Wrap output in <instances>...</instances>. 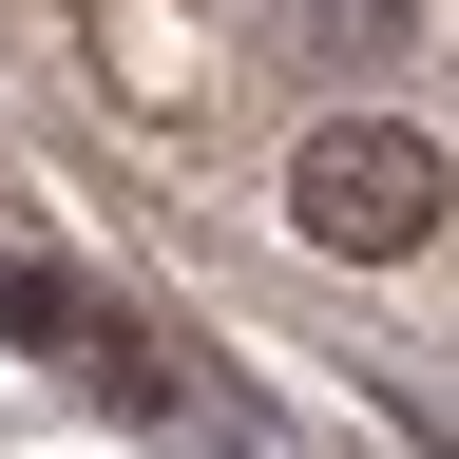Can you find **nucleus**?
I'll return each instance as SVG.
<instances>
[{
	"instance_id": "obj_1",
	"label": "nucleus",
	"mask_w": 459,
	"mask_h": 459,
	"mask_svg": "<svg viewBox=\"0 0 459 459\" xmlns=\"http://www.w3.org/2000/svg\"><path fill=\"white\" fill-rule=\"evenodd\" d=\"M287 230L344 268H402V249H440V153L402 134V115H325L307 153H287Z\"/></svg>"
},
{
	"instance_id": "obj_2",
	"label": "nucleus",
	"mask_w": 459,
	"mask_h": 459,
	"mask_svg": "<svg viewBox=\"0 0 459 459\" xmlns=\"http://www.w3.org/2000/svg\"><path fill=\"white\" fill-rule=\"evenodd\" d=\"M0 325H20V344H57V364H134V325H115L96 287H57V268H0Z\"/></svg>"
},
{
	"instance_id": "obj_3",
	"label": "nucleus",
	"mask_w": 459,
	"mask_h": 459,
	"mask_svg": "<svg viewBox=\"0 0 459 459\" xmlns=\"http://www.w3.org/2000/svg\"><path fill=\"white\" fill-rule=\"evenodd\" d=\"M287 20H307V57H325V77H383V57L421 39V0H287Z\"/></svg>"
}]
</instances>
